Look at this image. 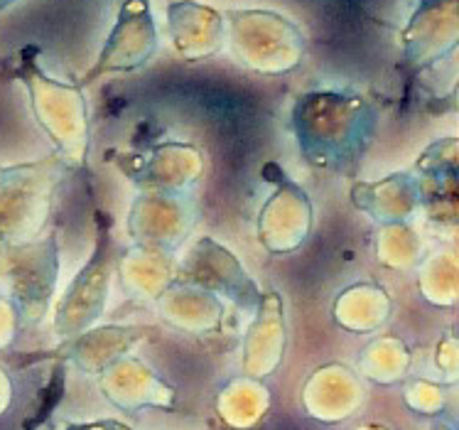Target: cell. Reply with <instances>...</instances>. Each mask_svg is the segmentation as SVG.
I'll return each instance as SVG.
<instances>
[{
	"mask_svg": "<svg viewBox=\"0 0 459 430\" xmlns=\"http://www.w3.org/2000/svg\"><path fill=\"white\" fill-rule=\"evenodd\" d=\"M72 430H128L121 423H99V426H82V428H72Z\"/></svg>",
	"mask_w": 459,
	"mask_h": 430,
	"instance_id": "cell-1",
	"label": "cell"
}]
</instances>
